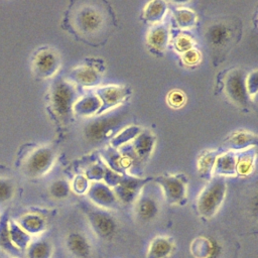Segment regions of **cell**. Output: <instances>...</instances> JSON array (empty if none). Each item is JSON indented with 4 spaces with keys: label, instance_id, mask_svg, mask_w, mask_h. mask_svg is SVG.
Returning <instances> with one entry per match:
<instances>
[{
    "label": "cell",
    "instance_id": "4fadbf2b",
    "mask_svg": "<svg viewBox=\"0 0 258 258\" xmlns=\"http://www.w3.org/2000/svg\"><path fill=\"white\" fill-rule=\"evenodd\" d=\"M87 194L89 199L101 209H113L118 203L114 191L107 184L102 182H92Z\"/></svg>",
    "mask_w": 258,
    "mask_h": 258
},
{
    "label": "cell",
    "instance_id": "836d02e7",
    "mask_svg": "<svg viewBox=\"0 0 258 258\" xmlns=\"http://www.w3.org/2000/svg\"><path fill=\"white\" fill-rule=\"evenodd\" d=\"M194 46V40L187 35H180L175 40V47L180 52H185L191 49Z\"/></svg>",
    "mask_w": 258,
    "mask_h": 258
},
{
    "label": "cell",
    "instance_id": "9a60e30c",
    "mask_svg": "<svg viewBox=\"0 0 258 258\" xmlns=\"http://www.w3.org/2000/svg\"><path fill=\"white\" fill-rule=\"evenodd\" d=\"M66 247L76 258H88L92 251L89 239L80 232H73L67 236Z\"/></svg>",
    "mask_w": 258,
    "mask_h": 258
},
{
    "label": "cell",
    "instance_id": "e575fe53",
    "mask_svg": "<svg viewBox=\"0 0 258 258\" xmlns=\"http://www.w3.org/2000/svg\"><path fill=\"white\" fill-rule=\"evenodd\" d=\"M167 100H168V103L170 106H172L174 108H178L183 105V103L185 101V97L182 92L174 90L168 94Z\"/></svg>",
    "mask_w": 258,
    "mask_h": 258
},
{
    "label": "cell",
    "instance_id": "d6986e66",
    "mask_svg": "<svg viewBox=\"0 0 258 258\" xmlns=\"http://www.w3.org/2000/svg\"><path fill=\"white\" fill-rule=\"evenodd\" d=\"M169 33L166 24L158 23L154 25L147 34V43L156 50L165 49L168 43Z\"/></svg>",
    "mask_w": 258,
    "mask_h": 258
},
{
    "label": "cell",
    "instance_id": "ac0fdd59",
    "mask_svg": "<svg viewBox=\"0 0 258 258\" xmlns=\"http://www.w3.org/2000/svg\"><path fill=\"white\" fill-rule=\"evenodd\" d=\"M153 144H154V137L148 132H142L138 136H136L131 146V149L140 165L143 162H145V160L149 156L152 150Z\"/></svg>",
    "mask_w": 258,
    "mask_h": 258
},
{
    "label": "cell",
    "instance_id": "8fae6325",
    "mask_svg": "<svg viewBox=\"0 0 258 258\" xmlns=\"http://www.w3.org/2000/svg\"><path fill=\"white\" fill-rule=\"evenodd\" d=\"M129 94L128 89L118 86H107L100 88L96 91V95L101 102V107L97 114H103L110 108L118 105L124 99L127 98Z\"/></svg>",
    "mask_w": 258,
    "mask_h": 258
},
{
    "label": "cell",
    "instance_id": "1f68e13d",
    "mask_svg": "<svg viewBox=\"0 0 258 258\" xmlns=\"http://www.w3.org/2000/svg\"><path fill=\"white\" fill-rule=\"evenodd\" d=\"M253 164H254V155H251L250 153L243 154L239 157L238 160H236V170L241 175H247L252 171Z\"/></svg>",
    "mask_w": 258,
    "mask_h": 258
},
{
    "label": "cell",
    "instance_id": "d590c367",
    "mask_svg": "<svg viewBox=\"0 0 258 258\" xmlns=\"http://www.w3.org/2000/svg\"><path fill=\"white\" fill-rule=\"evenodd\" d=\"M200 58H201V54L195 48H191V49L182 53V59L188 66H192V64L198 63L200 61Z\"/></svg>",
    "mask_w": 258,
    "mask_h": 258
},
{
    "label": "cell",
    "instance_id": "cb8c5ba5",
    "mask_svg": "<svg viewBox=\"0 0 258 258\" xmlns=\"http://www.w3.org/2000/svg\"><path fill=\"white\" fill-rule=\"evenodd\" d=\"M256 142H257V138L255 135L249 132L237 131V132H234L231 136H229L226 139L225 146L232 149H242L250 145H255Z\"/></svg>",
    "mask_w": 258,
    "mask_h": 258
},
{
    "label": "cell",
    "instance_id": "484cf974",
    "mask_svg": "<svg viewBox=\"0 0 258 258\" xmlns=\"http://www.w3.org/2000/svg\"><path fill=\"white\" fill-rule=\"evenodd\" d=\"M166 11V3L163 1H151L144 9V18L150 22H158Z\"/></svg>",
    "mask_w": 258,
    "mask_h": 258
},
{
    "label": "cell",
    "instance_id": "8992f818",
    "mask_svg": "<svg viewBox=\"0 0 258 258\" xmlns=\"http://www.w3.org/2000/svg\"><path fill=\"white\" fill-rule=\"evenodd\" d=\"M235 28L231 23L225 20H217L207 26L204 37L208 47L220 54L230 48L235 39Z\"/></svg>",
    "mask_w": 258,
    "mask_h": 258
},
{
    "label": "cell",
    "instance_id": "2e32d148",
    "mask_svg": "<svg viewBox=\"0 0 258 258\" xmlns=\"http://www.w3.org/2000/svg\"><path fill=\"white\" fill-rule=\"evenodd\" d=\"M174 250V242L167 236L153 238L148 246L145 258H168Z\"/></svg>",
    "mask_w": 258,
    "mask_h": 258
},
{
    "label": "cell",
    "instance_id": "ba28073f",
    "mask_svg": "<svg viewBox=\"0 0 258 258\" xmlns=\"http://www.w3.org/2000/svg\"><path fill=\"white\" fill-rule=\"evenodd\" d=\"M88 221L94 233L101 239L112 238L117 230L116 220L105 209H91L88 212Z\"/></svg>",
    "mask_w": 258,
    "mask_h": 258
},
{
    "label": "cell",
    "instance_id": "7402d4cb",
    "mask_svg": "<svg viewBox=\"0 0 258 258\" xmlns=\"http://www.w3.org/2000/svg\"><path fill=\"white\" fill-rule=\"evenodd\" d=\"M215 172L218 176L234 175L236 172V158L233 153H225L218 155L214 165Z\"/></svg>",
    "mask_w": 258,
    "mask_h": 258
},
{
    "label": "cell",
    "instance_id": "44dd1931",
    "mask_svg": "<svg viewBox=\"0 0 258 258\" xmlns=\"http://www.w3.org/2000/svg\"><path fill=\"white\" fill-rule=\"evenodd\" d=\"M17 225L29 236L38 235L45 229L44 220L35 214H27L22 216Z\"/></svg>",
    "mask_w": 258,
    "mask_h": 258
},
{
    "label": "cell",
    "instance_id": "5b68a950",
    "mask_svg": "<svg viewBox=\"0 0 258 258\" xmlns=\"http://www.w3.org/2000/svg\"><path fill=\"white\" fill-rule=\"evenodd\" d=\"M55 160V151L50 146H40L32 150L22 163L23 173L30 178H38L47 173Z\"/></svg>",
    "mask_w": 258,
    "mask_h": 258
},
{
    "label": "cell",
    "instance_id": "6da1fadb",
    "mask_svg": "<svg viewBox=\"0 0 258 258\" xmlns=\"http://www.w3.org/2000/svg\"><path fill=\"white\" fill-rule=\"evenodd\" d=\"M70 19L74 31L86 40L100 41L109 33L111 18L102 2H76Z\"/></svg>",
    "mask_w": 258,
    "mask_h": 258
},
{
    "label": "cell",
    "instance_id": "ffe728a7",
    "mask_svg": "<svg viewBox=\"0 0 258 258\" xmlns=\"http://www.w3.org/2000/svg\"><path fill=\"white\" fill-rule=\"evenodd\" d=\"M25 252L26 258H51L53 248L49 241L37 239L29 242Z\"/></svg>",
    "mask_w": 258,
    "mask_h": 258
},
{
    "label": "cell",
    "instance_id": "277c9868",
    "mask_svg": "<svg viewBox=\"0 0 258 258\" xmlns=\"http://www.w3.org/2000/svg\"><path fill=\"white\" fill-rule=\"evenodd\" d=\"M226 190L225 178L218 175L213 177L198 198L197 208L199 214L206 219L214 217L226 198Z\"/></svg>",
    "mask_w": 258,
    "mask_h": 258
},
{
    "label": "cell",
    "instance_id": "e0dca14e",
    "mask_svg": "<svg viewBox=\"0 0 258 258\" xmlns=\"http://www.w3.org/2000/svg\"><path fill=\"white\" fill-rule=\"evenodd\" d=\"M70 79L81 86H95L100 83L101 75L91 66H81L71 72Z\"/></svg>",
    "mask_w": 258,
    "mask_h": 258
},
{
    "label": "cell",
    "instance_id": "5bb4252c",
    "mask_svg": "<svg viewBox=\"0 0 258 258\" xmlns=\"http://www.w3.org/2000/svg\"><path fill=\"white\" fill-rule=\"evenodd\" d=\"M135 213L142 222H150L159 213V203L154 196L144 190L135 200Z\"/></svg>",
    "mask_w": 258,
    "mask_h": 258
},
{
    "label": "cell",
    "instance_id": "7a4b0ae2",
    "mask_svg": "<svg viewBox=\"0 0 258 258\" xmlns=\"http://www.w3.org/2000/svg\"><path fill=\"white\" fill-rule=\"evenodd\" d=\"M129 112L124 108L100 114L91 119L83 128V137L92 146L107 142L129 123Z\"/></svg>",
    "mask_w": 258,
    "mask_h": 258
},
{
    "label": "cell",
    "instance_id": "d4e9b609",
    "mask_svg": "<svg viewBox=\"0 0 258 258\" xmlns=\"http://www.w3.org/2000/svg\"><path fill=\"white\" fill-rule=\"evenodd\" d=\"M101 107V102L98 97L90 95L81 99L74 105L73 112L81 115H89L98 112Z\"/></svg>",
    "mask_w": 258,
    "mask_h": 258
},
{
    "label": "cell",
    "instance_id": "9c48e42d",
    "mask_svg": "<svg viewBox=\"0 0 258 258\" xmlns=\"http://www.w3.org/2000/svg\"><path fill=\"white\" fill-rule=\"evenodd\" d=\"M156 182L161 186L164 199L168 204L175 205L184 201L186 194L184 178L177 175L158 176Z\"/></svg>",
    "mask_w": 258,
    "mask_h": 258
},
{
    "label": "cell",
    "instance_id": "f546056e",
    "mask_svg": "<svg viewBox=\"0 0 258 258\" xmlns=\"http://www.w3.org/2000/svg\"><path fill=\"white\" fill-rule=\"evenodd\" d=\"M174 17L178 25L181 27L191 26L196 21V14L187 8H179L175 10Z\"/></svg>",
    "mask_w": 258,
    "mask_h": 258
},
{
    "label": "cell",
    "instance_id": "7c38bea8",
    "mask_svg": "<svg viewBox=\"0 0 258 258\" xmlns=\"http://www.w3.org/2000/svg\"><path fill=\"white\" fill-rule=\"evenodd\" d=\"M146 180L136 177H122L119 183L114 186V194L117 200L122 203L129 204L135 202Z\"/></svg>",
    "mask_w": 258,
    "mask_h": 258
},
{
    "label": "cell",
    "instance_id": "30bf717a",
    "mask_svg": "<svg viewBox=\"0 0 258 258\" xmlns=\"http://www.w3.org/2000/svg\"><path fill=\"white\" fill-rule=\"evenodd\" d=\"M59 67L56 52L50 48L38 50L33 58V71L40 78L51 77Z\"/></svg>",
    "mask_w": 258,
    "mask_h": 258
},
{
    "label": "cell",
    "instance_id": "52a82bcc",
    "mask_svg": "<svg viewBox=\"0 0 258 258\" xmlns=\"http://www.w3.org/2000/svg\"><path fill=\"white\" fill-rule=\"evenodd\" d=\"M224 89L227 97L237 106L245 107L249 102L246 76L242 70H232L225 78Z\"/></svg>",
    "mask_w": 258,
    "mask_h": 258
},
{
    "label": "cell",
    "instance_id": "3957f363",
    "mask_svg": "<svg viewBox=\"0 0 258 258\" xmlns=\"http://www.w3.org/2000/svg\"><path fill=\"white\" fill-rule=\"evenodd\" d=\"M77 99L78 91L72 82L57 79L52 83L49 97L50 106L61 122H70Z\"/></svg>",
    "mask_w": 258,
    "mask_h": 258
},
{
    "label": "cell",
    "instance_id": "83f0119b",
    "mask_svg": "<svg viewBox=\"0 0 258 258\" xmlns=\"http://www.w3.org/2000/svg\"><path fill=\"white\" fill-rule=\"evenodd\" d=\"M8 234L11 237L12 243L18 248L26 249L27 245L31 241L30 236L27 233H25L17 224H13L9 227Z\"/></svg>",
    "mask_w": 258,
    "mask_h": 258
},
{
    "label": "cell",
    "instance_id": "4316f807",
    "mask_svg": "<svg viewBox=\"0 0 258 258\" xmlns=\"http://www.w3.org/2000/svg\"><path fill=\"white\" fill-rule=\"evenodd\" d=\"M218 154L216 151H208L201 155L198 161V168L203 176H209L211 171L214 169L215 161Z\"/></svg>",
    "mask_w": 258,
    "mask_h": 258
},
{
    "label": "cell",
    "instance_id": "4dcf8cb0",
    "mask_svg": "<svg viewBox=\"0 0 258 258\" xmlns=\"http://www.w3.org/2000/svg\"><path fill=\"white\" fill-rule=\"evenodd\" d=\"M15 186L11 179L0 177V204L8 203L14 196Z\"/></svg>",
    "mask_w": 258,
    "mask_h": 258
},
{
    "label": "cell",
    "instance_id": "8d00e7d4",
    "mask_svg": "<svg viewBox=\"0 0 258 258\" xmlns=\"http://www.w3.org/2000/svg\"><path fill=\"white\" fill-rule=\"evenodd\" d=\"M104 172H105V169L99 165H93L91 166L87 172H86V177L89 179H101L103 178L104 176Z\"/></svg>",
    "mask_w": 258,
    "mask_h": 258
},
{
    "label": "cell",
    "instance_id": "603a6c76",
    "mask_svg": "<svg viewBox=\"0 0 258 258\" xmlns=\"http://www.w3.org/2000/svg\"><path fill=\"white\" fill-rule=\"evenodd\" d=\"M215 251V244L207 237H198L190 245V252L195 258H212Z\"/></svg>",
    "mask_w": 258,
    "mask_h": 258
},
{
    "label": "cell",
    "instance_id": "d6a6232c",
    "mask_svg": "<svg viewBox=\"0 0 258 258\" xmlns=\"http://www.w3.org/2000/svg\"><path fill=\"white\" fill-rule=\"evenodd\" d=\"M89 180L84 175H78L75 177L73 181L72 188L76 194H84L88 191L89 188Z\"/></svg>",
    "mask_w": 258,
    "mask_h": 258
},
{
    "label": "cell",
    "instance_id": "f1b7e54d",
    "mask_svg": "<svg viewBox=\"0 0 258 258\" xmlns=\"http://www.w3.org/2000/svg\"><path fill=\"white\" fill-rule=\"evenodd\" d=\"M49 194L52 198L56 200H61L67 198L70 195L71 187L67 180L64 179H56L49 186Z\"/></svg>",
    "mask_w": 258,
    "mask_h": 258
},
{
    "label": "cell",
    "instance_id": "74e56055",
    "mask_svg": "<svg viewBox=\"0 0 258 258\" xmlns=\"http://www.w3.org/2000/svg\"><path fill=\"white\" fill-rule=\"evenodd\" d=\"M257 78H256V72H254L252 74V76L249 77L248 81H246V85H247V90L249 95L250 94H255L256 92V88H257Z\"/></svg>",
    "mask_w": 258,
    "mask_h": 258
}]
</instances>
